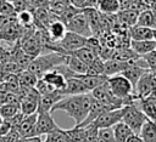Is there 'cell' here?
<instances>
[{"instance_id":"10","label":"cell","mask_w":156,"mask_h":142,"mask_svg":"<svg viewBox=\"0 0 156 142\" xmlns=\"http://www.w3.org/2000/svg\"><path fill=\"white\" fill-rule=\"evenodd\" d=\"M65 97V95L62 93V91H54V92H50L48 95H44V96H40V100H39V103H38V110L37 113H44V112H49L51 113V109L52 107L58 103L62 98Z\"/></svg>"},{"instance_id":"45","label":"cell","mask_w":156,"mask_h":142,"mask_svg":"<svg viewBox=\"0 0 156 142\" xmlns=\"http://www.w3.org/2000/svg\"><path fill=\"white\" fill-rule=\"evenodd\" d=\"M22 142H43L40 140V136H34V137H29V138H23Z\"/></svg>"},{"instance_id":"51","label":"cell","mask_w":156,"mask_h":142,"mask_svg":"<svg viewBox=\"0 0 156 142\" xmlns=\"http://www.w3.org/2000/svg\"><path fill=\"white\" fill-rule=\"evenodd\" d=\"M0 84H1V80H0Z\"/></svg>"},{"instance_id":"9","label":"cell","mask_w":156,"mask_h":142,"mask_svg":"<svg viewBox=\"0 0 156 142\" xmlns=\"http://www.w3.org/2000/svg\"><path fill=\"white\" fill-rule=\"evenodd\" d=\"M60 126L55 123V120L51 117V113L44 112V113H38L37 118V136L41 135H49L56 130H58Z\"/></svg>"},{"instance_id":"14","label":"cell","mask_w":156,"mask_h":142,"mask_svg":"<svg viewBox=\"0 0 156 142\" xmlns=\"http://www.w3.org/2000/svg\"><path fill=\"white\" fill-rule=\"evenodd\" d=\"M136 103L140 110L145 114V117L149 120L156 123V95L143 100H136Z\"/></svg>"},{"instance_id":"37","label":"cell","mask_w":156,"mask_h":142,"mask_svg":"<svg viewBox=\"0 0 156 142\" xmlns=\"http://www.w3.org/2000/svg\"><path fill=\"white\" fill-rule=\"evenodd\" d=\"M11 2H12L16 15L20 12H23V11H33L34 10V7L32 6V4L28 0H12Z\"/></svg>"},{"instance_id":"4","label":"cell","mask_w":156,"mask_h":142,"mask_svg":"<svg viewBox=\"0 0 156 142\" xmlns=\"http://www.w3.org/2000/svg\"><path fill=\"white\" fill-rule=\"evenodd\" d=\"M124 109V114L122 118V121L126 123L134 134L139 135L140 130L144 125V123L147 120V118L145 117V114L140 110V108L138 107L136 101H134L130 104H127L123 107Z\"/></svg>"},{"instance_id":"49","label":"cell","mask_w":156,"mask_h":142,"mask_svg":"<svg viewBox=\"0 0 156 142\" xmlns=\"http://www.w3.org/2000/svg\"><path fill=\"white\" fill-rule=\"evenodd\" d=\"M154 40L156 41V28H154Z\"/></svg>"},{"instance_id":"41","label":"cell","mask_w":156,"mask_h":142,"mask_svg":"<svg viewBox=\"0 0 156 142\" xmlns=\"http://www.w3.org/2000/svg\"><path fill=\"white\" fill-rule=\"evenodd\" d=\"M98 0H71V4L80 10L87 7H95Z\"/></svg>"},{"instance_id":"36","label":"cell","mask_w":156,"mask_h":142,"mask_svg":"<svg viewBox=\"0 0 156 142\" xmlns=\"http://www.w3.org/2000/svg\"><path fill=\"white\" fill-rule=\"evenodd\" d=\"M96 142H116V141H115V136H113L112 127L99 129Z\"/></svg>"},{"instance_id":"26","label":"cell","mask_w":156,"mask_h":142,"mask_svg":"<svg viewBox=\"0 0 156 142\" xmlns=\"http://www.w3.org/2000/svg\"><path fill=\"white\" fill-rule=\"evenodd\" d=\"M65 63L76 74H78V75H85L87 74L88 64H85L84 62H82L80 59H78L76 56H73V55H66V62Z\"/></svg>"},{"instance_id":"34","label":"cell","mask_w":156,"mask_h":142,"mask_svg":"<svg viewBox=\"0 0 156 142\" xmlns=\"http://www.w3.org/2000/svg\"><path fill=\"white\" fill-rule=\"evenodd\" d=\"M18 112H20V107H17V106H13V104H1L0 106V115L5 120L11 119Z\"/></svg>"},{"instance_id":"29","label":"cell","mask_w":156,"mask_h":142,"mask_svg":"<svg viewBox=\"0 0 156 142\" xmlns=\"http://www.w3.org/2000/svg\"><path fill=\"white\" fill-rule=\"evenodd\" d=\"M38 79L39 78L34 73H32L30 70H28V69H24V70H22L18 74V84H20V86L35 87V84H37Z\"/></svg>"},{"instance_id":"40","label":"cell","mask_w":156,"mask_h":142,"mask_svg":"<svg viewBox=\"0 0 156 142\" xmlns=\"http://www.w3.org/2000/svg\"><path fill=\"white\" fill-rule=\"evenodd\" d=\"M141 57L145 61V63L147 66V69L154 72V73H156V52L152 51V52H149V53H146V55H144Z\"/></svg>"},{"instance_id":"6","label":"cell","mask_w":156,"mask_h":142,"mask_svg":"<svg viewBox=\"0 0 156 142\" xmlns=\"http://www.w3.org/2000/svg\"><path fill=\"white\" fill-rule=\"evenodd\" d=\"M66 27H67V32L76 33V34L82 35V36H84L87 39L93 36L91 29L89 27V23L87 21L85 15L83 13V10L80 12H78L76 16H73L69 21H67Z\"/></svg>"},{"instance_id":"42","label":"cell","mask_w":156,"mask_h":142,"mask_svg":"<svg viewBox=\"0 0 156 142\" xmlns=\"http://www.w3.org/2000/svg\"><path fill=\"white\" fill-rule=\"evenodd\" d=\"M10 61V50L9 47H5L0 45V63H5Z\"/></svg>"},{"instance_id":"15","label":"cell","mask_w":156,"mask_h":142,"mask_svg":"<svg viewBox=\"0 0 156 142\" xmlns=\"http://www.w3.org/2000/svg\"><path fill=\"white\" fill-rule=\"evenodd\" d=\"M146 70H149V69H145V68L138 66V64L135 63V59H134V61H132V62L129 63V66L121 73V75H123L124 78H127V79L129 80V83L132 84L133 90H134V87H135L138 80L141 78V75H143Z\"/></svg>"},{"instance_id":"5","label":"cell","mask_w":156,"mask_h":142,"mask_svg":"<svg viewBox=\"0 0 156 142\" xmlns=\"http://www.w3.org/2000/svg\"><path fill=\"white\" fill-rule=\"evenodd\" d=\"M154 95H156V73L146 70L134 87V96L136 100H143Z\"/></svg>"},{"instance_id":"31","label":"cell","mask_w":156,"mask_h":142,"mask_svg":"<svg viewBox=\"0 0 156 142\" xmlns=\"http://www.w3.org/2000/svg\"><path fill=\"white\" fill-rule=\"evenodd\" d=\"M104 63L105 61L101 57H96L89 66L85 75H104Z\"/></svg>"},{"instance_id":"43","label":"cell","mask_w":156,"mask_h":142,"mask_svg":"<svg viewBox=\"0 0 156 142\" xmlns=\"http://www.w3.org/2000/svg\"><path fill=\"white\" fill-rule=\"evenodd\" d=\"M11 124H10V121L9 120H4V123H2V125L0 126V136H5V135H7V132L11 130Z\"/></svg>"},{"instance_id":"50","label":"cell","mask_w":156,"mask_h":142,"mask_svg":"<svg viewBox=\"0 0 156 142\" xmlns=\"http://www.w3.org/2000/svg\"><path fill=\"white\" fill-rule=\"evenodd\" d=\"M155 52H156V49H155Z\"/></svg>"},{"instance_id":"27","label":"cell","mask_w":156,"mask_h":142,"mask_svg":"<svg viewBox=\"0 0 156 142\" xmlns=\"http://www.w3.org/2000/svg\"><path fill=\"white\" fill-rule=\"evenodd\" d=\"M138 25H143V27H149V28H156V15L152 10H143L139 12L138 15V21H136Z\"/></svg>"},{"instance_id":"12","label":"cell","mask_w":156,"mask_h":142,"mask_svg":"<svg viewBox=\"0 0 156 142\" xmlns=\"http://www.w3.org/2000/svg\"><path fill=\"white\" fill-rule=\"evenodd\" d=\"M37 118L38 113L30 114V115H24L23 120L21 121L18 126V132L23 138H29L37 136Z\"/></svg>"},{"instance_id":"35","label":"cell","mask_w":156,"mask_h":142,"mask_svg":"<svg viewBox=\"0 0 156 142\" xmlns=\"http://www.w3.org/2000/svg\"><path fill=\"white\" fill-rule=\"evenodd\" d=\"M99 129L91 123L84 126V142H96Z\"/></svg>"},{"instance_id":"30","label":"cell","mask_w":156,"mask_h":142,"mask_svg":"<svg viewBox=\"0 0 156 142\" xmlns=\"http://www.w3.org/2000/svg\"><path fill=\"white\" fill-rule=\"evenodd\" d=\"M68 55L76 56L78 59H80L82 62H84V63L88 64V66L98 57V55L94 53V52H93L90 49H88L87 46H84V47H82V49H79V50H77V51H74V52H71V53H68Z\"/></svg>"},{"instance_id":"32","label":"cell","mask_w":156,"mask_h":142,"mask_svg":"<svg viewBox=\"0 0 156 142\" xmlns=\"http://www.w3.org/2000/svg\"><path fill=\"white\" fill-rule=\"evenodd\" d=\"M23 69L15 62L9 61L5 63H0V76L5 75V74H20Z\"/></svg>"},{"instance_id":"19","label":"cell","mask_w":156,"mask_h":142,"mask_svg":"<svg viewBox=\"0 0 156 142\" xmlns=\"http://www.w3.org/2000/svg\"><path fill=\"white\" fill-rule=\"evenodd\" d=\"M130 62H122V61H116V59H107L104 63V75H106L108 78V76H112V75L121 74L129 66Z\"/></svg>"},{"instance_id":"3","label":"cell","mask_w":156,"mask_h":142,"mask_svg":"<svg viewBox=\"0 0 156 142\" xmlns=\"http://www.w3.org/2000/svg\"><path fill=\"white\" fill-rule=\"evenodd\" d=\"M107 86H108L111 93L115 97L126 101L128 104L136 101V98L134 96V90H133L132 84L123 75L117 74V75L108 76L107 78Z\"/></svg>"},{"instance_id":"8","label":"cell","mask_w":156,"mask_h":142,"mask_svg":"<svg viewBox=\"0 0 156 142\" xmlns=\"http://www.w3.org/2000/svg\"><path fill=\"white\" fill-rule=\"evenodd\" d=\"M85 42H87V38H84L82 35H78L76 33H72V32H67L65 34V36L58 41L60 46L65 50V52L67 55L84 47Z\"/></svg>"},{"instance_id":"20","label":"cell","mask_w":156,"mask_h":142,"mask_svg":"<svg viewBox=\"0 0 156 142\" xmlns=\"http://www.w3.org/2000/svg\"><path fill=\"white\" fill-rule=\"evenodd\" d=\"M46 30L52 41H60L67 33V27H66V23H63L62 21L55 19L48 25Z\"/></svg>"},{"instance_id":"24","label":"cell","mask_w":156,"mask_h":142,"mask_svg":"<svg viewBox=\"0 0 156 142\" xmlns=\"http://www.w3.org/2000/svg\"><path fill=\"white\" fill-rule=\"evenodd\" d=\"M78 78L83 81L84 86L87 87V90L89 92H91L94 89L99 87L100 85H102L107 81L106 75H79Z\"/></svg>"},{"instance_id":"17","label":"cell","mask_w":156,"mask_h":142,"mask_svg":"<svg viewBox=\"0 0 156 142\" xmlns=\"http://www.w3.org/2000/svg\"><path fill=\"white\" fill-rule=\"evenodd\" d=\"M129 47L134 51L135 55H138L139 57L149 53V52H152L155 51L156 49V41L152 39V40H130V44H129Z\"/></svg>"},{"instance_id":"25","label":"cell","mask_w":156,"mask_h":142,"mask_svg":"<svg viewBox=\"0 0 156 142\" xmlns=\"http://www.w3.org/2000/svg\"><path fill=\"white\" fill-rule=\"evenodd\" d=\"M138 15H139V12L135 10H123L117 13V21L121 24H123L124 27L130 28L136 24Z\"/></svg>"},{"instance_id":"16","label":"cell","mask_w":156,"mask_h":142,"mask_svg":"<svg viewBox=\"0 0 156 142\" xmlns=\"http://www.w3.org/2000/svg\"><path fill=\"white\" fill-rule=\"evenodd\" d=\"M79 76V75H78ZM89 91L84 86L83 81L79 78H71L67 79L66 86L62 90V93L66 96H76V95H82V93H88Z\"/></svg>"},{"instance_id":"33","label":"cell","mask_w":156,"mask_h":142,"mask_svg":"<svg viewBox=\"0 0 156 142\" xmlns=\"http://www.w3.org/2000/svg\"><path fill=\"white\" fill-rule=\"evenodd\" d=\"M17 21H18V23H20L23 28L32 27V25L34 24L33 11H23V12L17 13Z\"/></svg>"},{"instance_id":"18","label":"cell","mask_w":156,"mask_h":142,"mask_svg":"<svg viewBox=\"0 0 156 142\" xmlns=\"http://www.w3.org/2000/svg\"><path fill=\"white\" fill-rule=\"evenodd\" d=\"M129 38L130 40H152L154 39V29L143 25H133L129 28Z\"/></svg>"},{"instance_id":"47","label":"cell","mask_w":156,"mask_h":142,"mask_svg":"<svg viewBox=\"0 0 156 142\" xmlns=\"http://www.w3.org/2000/svg\"><path fill=\"white\" fill-rule=\"evenodd\" d=\"M4 18H5V16H1V15H0V28L2 27V23H4Z\"/></svg>"},{"instance_id":"44","label":"cell","mask_w":156,"mask_h":142,"mask_svg":"<svg viewBox=\"0 0 156 142\" xmlns=\"http://www.w3.org/2000/svg\"><path fill=\"white\" fill-rule=\"evenodd\" d=\"M127 142H144V141H143V138L140 137V135L133 134V135L127 140Z\"/></svg>"},{"instance_id":"2","label":"cell","mask_w":156,"mask_h":142,"mask_svg":"<svg viewBox=\"0 0 156 142\" xmlns=\"http://www.w3.org/2000/svg\"><path fill=\"white\" fill-rule=\"evenodd\" d=\"M65 62H66V55H61L57 52H46L34 57L27 69L34 73L40 79L45 73H48L49 70H52L55 67Z\"/></svg>"},{"instance_id":"1","label":"cell","mask_w":156,"mask_h":142,"mask_svg":"<svg viewBox=\"0 0 156 142\" xmlns=\"http://www.w3.org/2000/svg\"><path fill=\"white\" fill-rule=\"evenodd\" d=\"M91 101H93V96L90 92L76 95V96H66L52 107L51 112H56V110L65 112L68 117H71L74 120V126H78L87 118Z\"/></svg>"},{"instance_id":"23","label":"cell","mask_w":156,"mask_h":142,"mask_svg":"<svg viewBox=\"0 0 156 142\" xmlns=\"http://www.w3.org/2000/svg\"><path fill=\"white\" fill-rule=\"evenodd\" d=\"M112 131H113V136H115L116 142H127V140L134 134L132 131V129L123 121H119L116 125H113Z\"/></svg>"},{"instance_id":"48","label":"cell","mask_w":156,"mask_h":142,"mask_svg":"<svg viewBox=\"0 0 156 142\" xmlns=\"http://www.w3.org/2000/svg\"><path fill=\"white\" fill-rule=\"evenodd\" d=\"M4 120H5V119H4V118H2L1 115H0V126L2 125V123H4Z\"/></svg>"},{"instance_id":"11","label":"cell","mask_w":156,"mask_h":142,"mask_svg":"<svg viewBox=\"0 0 156 142\" xmlns=\"http://www.w3.org/2000/svg\"><path fill=\"white\" fill-rule=\"evenodd\" d=\"M107 110H112V108H110V107L106 106L105 103H102V102H100V101L93 98L91 104H90V108H89V112H88V115H87V118L84 119V121L78 125V127H84V126L91 124V123L95 121L102 113H105V112H107Z\"/></svg>"},{"instance_id":"28","label":"cell","mask_w":156,"mask_h":142,"mask_svg":"<svg viewBox=\"0 0 156 142\" xmlns=\"http://www.w3.org/2000/svg\"><path fill=\"white\" fill-rule=\"evenodd\" d=\"M139 135L144 142H156V123L147 119L144 123Z\"/></svg>"},{"instance_id":"13","label":"cell","mask_w":156,"mask_h":142,"mask_svg":"<svg viewBox=\"0 0 156 142\" xmlns=\"http://www.w3.org/2000/svg\"><path fill=\"white\" fill-rule=\"evenodd\" d=\"M83 13L87 17V21L89 23V27L91 29V33L94 36L100 35L104 30H102V25H101V13L95 8V7H87L83 8Z\"/></svg>"},{"instance_id":"38","label":"cell","mask_w":156,"mask_h":142,"mask_svg":"<svg viewBox=\"0 0 156 142\" xmlns=\"http://www.w3.org/2000/svg\"><path fill=\"white\" fill-rule=\"evenodd\" d=\"M35 90L39 92L40 96H44V95H48V93H50V92L56 91L50 84H48V83H46L45 80H43L41 78L38 79V81H37V84H35Z\"/></svg>"},{"instance_id":"22","label":"cell","mask_w":156,"mask_h":142,"mask_svg":"<svg viewBox=\"0 0 156 142\" xmlns=\"http://www.w3.org/2000/svg\"><path fill=\"white\" fill-rule=\"evenodd\" d=\"M95 8L102 15H117L119 12L118 0H98Z\"/></svg>"},{"instance_id":"21","label":"cell","mask_w":156,"mask_h":142,"mask_svg":"<svg viewBox=\"0 0 156 142\" xmlns=\"http://www.w3.org/2000/svg\"><path fill=\"white\" fill-rule=\"evenodd\" d=\"M43 80H45L48 84H50L55 90H58V91H62L66 86V79L65 76H62L60 73L55 72V70H49L48 73H45L43 76H41Z\"/></svg>"},{"instance_id":"7","label":"cell","mask_w":156,"mask_h":142,"mask_svg":"<svg viewBox=\"0 0 156 142\" xmlns=\"http://www.w3.org/2000/svg\"><path fill=\"white\" fill-rule=\"evenodd\" d=\"M124 114V109L122 108H117V109H112V110H107L105 113H102L95 121H93V124L98 127V129H105V127H112L113 125H116L117 123L122 121Z\"/></svg>"},{"instance_id":"46","label":"cell","mask_w":156,"mask_h":142,"mask_svg":"<svg viewBox=\"0 0 156 142\" xmlns=\"http://www.w3.org/2000/svg\"><path fill=\"white\" fill-rule=\"evenodd\" d=\"M43 142H56V141H54V140H52L50 136H48V135H46V138H45Z\"/></svg>"},{"instance_id":"39","label":"cell","mask_w":156,"mask_h":142,"mask_svg":"<svg viewBox=\"0 0 156 142\" xmlns=\"http://www.w3.org/2000/svg\"><path fill=\"white\" fill-rule=\"evenodd\" d=\"M0 15L1 16H12L16 15L12 2L9 0H0Z\"/></svg>"}]
</instances>
